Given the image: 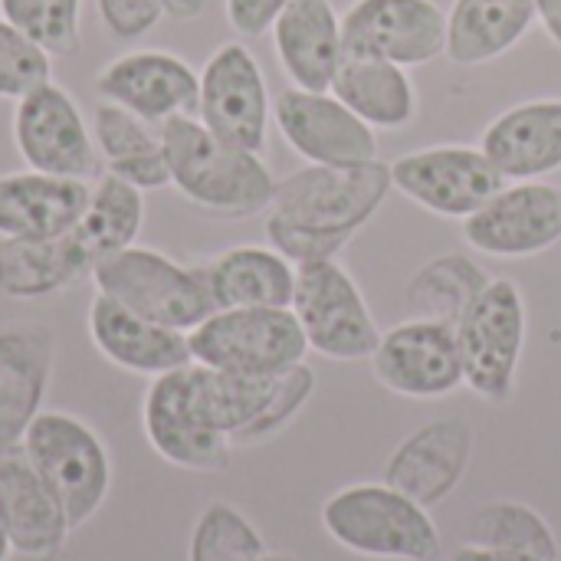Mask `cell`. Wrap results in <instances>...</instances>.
<instances>
[{
    "label": "cell",
    "mask_w": 561,
    "mask_h": 561,
    "mask_svg": "<svg viewBox=\"0 0 561 561\" xmlns=\"http://www.w3.org/2000/svg\"><path fill=\"white\" fill-rule=\"evenodd\" d=\"M394 191L391 164H306L276 181L266 237L286 260H335Z\"/></svg>",
    "instance_id": "1"
},
{
    "label": "cell",
    "mask_w": 561,
    "mask_h": 561,
    "mask_svg": "<svg viewBox=\"0 0 561 561\" xmlns=\"http://www.w3.org/2000/svg\"><path fill=\"white\" fill-rule=\"evenodd\" d=\"M161 145L171 184L201 210L243 220L273 207L276 181L263 158L220 141L197 115L164 122Z\"/></svg>",
    "instance_id": "2"
},
{
    "label": "cell",
    "mask_w": 561,
    "mask_h": 561,
    "mask_svg": "<svg viewBox=\"0 0 561 561\" xmlns=\"http://www.w3.org/2000/svg\"><path fill=\"white\" fill-rule=\"evenodd\" d=\"M325 536L352 556L375 561L440 559V529L427 506L381 483H352L322 506Z\"/></svg>",
    "instance_id": "3"
},
{
    "label": "cell",
    "mask_w": 561,
    "mask_h": 561,
    "mask_svg": "<svg viewBox=\"0 0 561 561\" xmlns=\"http://www.w3.org/2000/svg\"><path fill=\"white\" fill-rule=\"evenodd\" d=\"M20 447L62 506L72 533L99 516L112 490V457L105 440L82 417L39 411Z\"/></svg>",
    "instance_id": "4"
},
{
    "label": "cell",
    "mask_w": 561,
    "mask_h": 561,
    "mask_svg": "<svg viewBox=\"0 0 561 561\" xmlns=\"http://www.w3.org/2000/svg\"><path fill=\"white\" fill-rule=\"evenodd\" d=\"M89 276L95 293L178 332L197 329L217 309L201 266H184L151 247L131 243L99 260Z\"/></svg>",
    "instance_id": "5"
},
{
    "label": "cell",
    "mask_w": 561,
    "mask_h": 561,
    "mask_svg": "<svg viewBox=\"0 0 561 561\" xmlns=\"http://www.w3.org/2000/svg\"><path fill=\"white\" fill-rule=\"evenodd\" d=\"M187 345L204 368L260 378H279L309 355L293 309H214L187 332Z\"/></svg>",
    "instance_id": "6"
},
{
    "label": "cell",
    "mask_w": 561,
    "mask_h": 561,
    "mask_svg": "<svg viewBox=\"0 0 561 561\" xmlns=\"http://www.w3.org/2000/svg\"><path fill=\"white\" fill-rule=\"evenodd\" d=\"M526 296L513 279H490L467 316L454 325L463 385L477 398L490 404L513 401L526 348Z\"/></svg>",
    "instance_id": "7"
},
{
    "label": "cell",
    "mask_w": 561,
    "mask_h": 561,
    "mask_svg": "<svg viewBox=\"0 0 561 561\" xmlns=\"http://www.w3.org/2000/svg\"><path fill=\"white\" fill-rule=\"evenodd\" d=\"M289 309L302 325L309 352L329 362H365L381 342L358 283L339 260L299 263Z\"/></svg>",
    "instance_id": "8"
},
{
    "label": "cell",
    "mask_w": 561,
    "mask_h": 561,
    "mask_svg": "<svg viewBox=\"0 0 561 561\" xmlns=\"http://www.w3.org/2000/svg\"><path fill=\"white\" fill-rule=\"evenodd\" d=\"M10 135L23 164L33 171L89 181L99 168L92 125L76 99L53 79L13 102Z\"/></svg>",
    "instance_id": "9"
},
{
    "label": "cell",
    "mask_w": 561,
    "mask_h": 561,
    "mask_svg": "<svg viewBox=\"0 0 561 561\" xmlns=\"http://www.w3.org/2000/svg\"><path fill=\"white\" fill-rule=\"evenodd\" d=\"M391 184L437 217L467 220L506 187V178L480 145H431L394 158Z\"/></svg>",
    "instance_id": "10"
},
{
    "label": "cell",
    "mask_w": 561,
    "mask_h": 561,
    "mask_svg": "<svg viewBox=\"0 0 561 561\" xmlns=\"http://www.w3.org/2000/svg\"><path fill=\"white\" fill-rule=\"evenodd\" d=\"M191 365L151 378L141 401V427L164 463L191 473H220L230 467L233 444L210 427L194 391Z\"/></svg>",
    "instance_id": "11"
},
{
    "label": "cell",
    "mask_w": 561,
    "mask_h": 561,
    "mask_svg": "<svg viewBox=\"0 0 561 561\" xmlns=\"http://www.w3.org/2000/svg\"><path fill=\"white\" fill-rule=\"evenodd\" d=\"M197 118L220 141L263 151L273 118L266 76L243 43H220L201 69Z\"/></svg>",
    "instance_id": "12"
},
{
    "label": "cell",
    "mask_w": 561,
    "mask_h": 561,
    "mask_svg": "<svg viewBox=\"0 0 561 561\" xmlns=\"http://www.w3.org/2000/svg\"><path fill=\"white\" fill-rule=\"evenodd\" d=\"M368 362L375 381L408 401H440L463 388L457 329L447 322L408 319L381 332Z\"/></svg>",
    "instance_id": "13"
},
{
    "label": "cell",
    "mask_w": 561,
    "mask_h": 561,
    "mask_svg": "<svg viewBox=\"0 0 561 561\" xmlns=\"http://www.w3.org/2000/svg\"><path fill=\"white\" fill-rule=\"evenodd\" d=\"M342 39L348 56L427 66L447 49V10L437 0H355L342 13Z\"/></svg>",
    "instance_id": "14"
},
{
    "label": "cell",
    "mask_w": 561,
    "mask_h": 561,
    "mask_svg": "<svg viewBox=\"0 0 561 561\" xmlns=\"http://www.w3.org/2000/svg\"><path fill=\"white\" fill-rule=\"evenodd\" d=\"M463 240L496 260H526L561 240V187L549 181H506L477 214L460 220Z\"/></svg>",
    "instance_id": "15"
},
{
    "label": "cell",
    "mask_w": 561,
    "mask_h": 561,
    "mask_svg": "<svg viewBox=\"0 0 561 561\" xmlns=\"http://www.w3.org/2000/svg\"><path fill=\"white\" fill-rule=\"evenodd\" d=\"M283 141L309 164H365L378 158V131L332 92L283 89L273 99Z\"/></svg>",
    "instance_id": "16"
},
{
    "label": "cell",
    "mask_w": 561,
    "mask_h": 561,
    "mask_svg": "<svg viewBox=\"0 0 561 561\" xmlns=\"http://www.w3.org/2000/svg\"><path fill=\"white\" fill-rule=\"evenodd\" d=\"M95 89L105 102L164 125L178 115H197L201 72L168 49H128L99 69Z\"/></svg>",
    "instance_id": "17"
},
{
    "label": "cell",
    "mask_w": 561,
    "mask_h": 561,
    "mask_svg": "<svg viewBox=\"0 0 561 561\" xmlns=\"http://www.w3.org/2000/svg\"><path fill=\"white\" fill-rule=\"evenodd\" d=\"M477 450V431L467 417H437L408 434L385 463V483L434 510L463 483Z\"/></svg>",
    "instance_id": "18"
},
{
    "label": "cell",
    "mask_w": 561,
    "mask_h": 561,
    "mask_svg": "<svg viewBox=\"0 0 561 561\" xmlns=\"http://www.w3.org/2000/svg\"><path fill=\"white\" fill-rule=\"evenodd\" d=\"M85 329H89L95 352L108 365H115L128 375L158 378V375L178 371L194 362L187 332L158 325L102 293H95L89 302Z\"/></svg>",
    "instance_id": "19"
},
{
    "label": "cell",
    "mask_w": 561,
    "mask_h": 561,
    "mask_svg": "<svg viewBox=\"0 0 561 561\" xmlns=\"http://www.w3.org/2000/svg\"><path fill=\"white\" fill-rule=\"evenodd\" d=\"M0 506L13 552L30 561L56 559L69 539V519L20 444L0 447Z\"/></svg>",
    "instance_id": "20"
},
{
    "label": "cell",
    "mask_w": 561,
    "mask_h": 561,
    "mask_svg": "<svg viewBox=\"0 0 561 561\" xmlns=\"http://www.w3.org/2000/svg\"><path fill=\"white\" fill-rule=\"evenodd\" d=\"M92 184L79 178H56L46 171L0 174V237L49 240L69 233L85 207Z\"/></svg>",
    "instance_id": "21"
},
{
    "label": "cell",
    "mask_w": 561,
    "mask_h": 561,
    "mask_svg": "<svg viewBox=\"0 0 561 561\" xmlns=\"http://www.w3.org/2000/svg\"><path fill=\"white\" fill-rule=\"evenodd\" d=\"M273 49L296 89L329 92L345 59L342 13L332 0H293L273 23Z\"/></svg>",
    "instance_id": "22"
},
{
    "label": "cell",
    "mask_w": 561,
    "mask_h": 561,
    "mask_svg": "<svg viewBox=\"0 0 561 561\" xmlns=\"http://www.w3.org/2000/svg\"><path fill=\"white\" fill-rule=\"evenodd\" d=\"M506 181H542L561 168V99H529L500 112L480 138Z\"/></svg>",
    "instance_id": "23"
},
{
    "label": "cell",
    "mask_w": 561,
    "mask_h": 561,
    "mask_svg": "<svg viewBox=\"0 0 561 561\" xmlns=\"http://www.w3.org/2000/svg\"><path fill=\"white\" fill-rule=\"evenodd\" d=\"M53 355L56 342L43 325H10L0 332V447L20 444L43 411Z\"/></svg>",
    "instance_id": "24"
},
{
    "label": "cell",
    "mask_w": 561,
    "mask_h": 561,
    "mask_svg": "<svg viewBox=\"0 0 561 561\" xmlns=\"http://www.w3.org/2000/svg\"><path fill=\"white\" fill-rule=\"evenodd\" d=\"M217 309H289L296 263L273 247L240 243L201 266Z\"/></svg>",
    "instance_id": "25"
},
{
    "label": "cell",
    "mask_w": 561,
    "mask_h": 561,
    "mask_svg": "<svg viewBox=\"0 0 561 561\" xmlns=\"http://www.w3.org/2000/svg\"><path fill=\"white\" fill-rule=\"evenodd\" d=\"M536 23V0H454L444 56L463 69L493 62L516 49Z\"/></svg>",
    "instance_id": "26"
},
{
    "label": "cell",
    "mask_w": 561,
    "mask_h": 561,
    "mask_svg": "<svg viewBox=\"0 0 561 561\" xmlns=\"http://www.w3.org/2000/svg\"><path fill=\"white\" fill-rule=\"evenodd\" d=\"M329 92L375 131H398L417 118L414 79L404 66L388 59L345 53Z\"/></svg>",
    "instance_id": "27"
},
{
    "label": "cell",
    "mask_w": 561,
    "mask_h": 561,
    "mask_svg": "<svg viewBox=\"0 0 561 561\" xmlns=\"http://www.w3.org/2000/svg\"><path fill=\"white\" fill-rule=\"evenodd\" d=\"M85 273H92V260L72 230L49 240L0 237V293L7 299L56 296L76 286Z\"/></svg>",
    "instance_id": "28"
},
{
    "label": "cell",
    "mask_w": 561,
    "mask_h": 561,
    "mask_svg": "<svg viewBox=\"0 0 561 561\" xmlns=\"http://www.w3.org/2000/svg\"><path fill=\"white\" fill-rule=\"evenodd\" d=\"M92 138L108 174L141 191H158L171 184L161 125H151L135 112L102 99L92 112Z\"/></svg>",
    "instance_id": "29"
},
{
    "label": "cell",
    "mask_w": 561,
    "mask_h": 561,
    "mask_svg": "<svg viewBox=\"0 0 561 561\" xmlns=\"http://www.w3.org/2000/svg\"><path fill=\"white\" fill-rule=\"evenodd\" d=\"M493 276L467 253H440L424 263L404 286L408 319H431L457 325Z\"/></svg>",
    "instance_id": "30"
},
{
    "label": "cell",
    "mask_w": 561,
    "mask_h": 561,
    "mask_svg": "<svg viewBox=\"0 0 561 561\" xmlns=\"http://www.w3.org/2000/svg\"><path fill=\"white\" fill-rule=\"evenodd\" d=\"M141 227H145V191L105 171L95 178L89 207L82 220L72 227V233L95 266L99 260L138 243Z\"/></svg>",
    "instance_id": "31"
},
{
    "label": "cell",
    "mask_w": 561,
    "mask_h": 561,
    "mask_svg": "<svg viewBox=\"0 0 561 561\" xmlns=\"http://www.w3.org/2000/svg\"><path fill=\"white\" fill-rule=\"evenodd\" d=\"M463 542L523 552L546 561H561V546L556 529L542 513L519 500H493L467 519Z\"/></svg>",
    "instance_id": "32"
},
{
    "label": "cell",
    "mask_w": 561,
    "mask_h": 561,
    "mask_svg": "<svg viewBox=\"0 0 561 561\" xmlns=\"http://www.w3.org/2000/svg\"><path fill=\"white\" fill-rule=\"evenodd\" d=\"M266 549L260 529L230 503H207L187 542V561H253Z\"/></svg>",
    "instance_id": "33"
},
{
    "label": "cell",
    "mask_w": 561,
    "mask_h": 561,
    "mask_svg": "<svg viewBox=\"0 0 561 561\" xmlns=\"http://www.w3.org/2000/svg\"><path fill=\"white\" fill-rule=\"evenodd\" d=\"M0 16L26 33L53 59L76 56L82 46V0H0Z\"/></svg>",
    "instance_id": "34"
},
{
    "label": "cell",
    "mask_w": 561,
    "mask_h": 561,
    "mask_svg": "<svg viewBox=\"0 0 561 561\" xmlns=\"http://www.w3.org/2000/svg\"><path fill=\"white\" fill-rule=\"evenodd\" d=\"M49 69L53 56L0 16V99H23L26 92L53 79Z\"/></svg>",
    "instance_id": "35"
},
{
    "label": "cell",
    "mask_w": 561,
    "mask_h": 561,
    "mask_svg": "<svg viewBox=\"0 0 561 561\" xmlns=\"http://www.w3.org/2000/svg\"><path fill=\"white\" fill-rule=\"evenodd\" d=\"M312 394H316V371L306 362L289 368L286 375L276 378V391H273L266 411L233 440V447H253V444H263V440L283 434L293 424V417L309 404Z\"/></svg>",
    "instance_id": "36"
},
{
    "label": "cell",
    "mask_w": 561,
    "mask_h": 561,
    "mask_svg": "<svg viewBox=\"0 0 561 561\" xmlns=\"http://www.w3.org/2000/svg\"><path fill=\"white\" fill-rule=\"evenodd\" d=\"M95 3H99V20L118 39H138L151 33L164 16L161 0H95Z\"/></svg>",
    "instance_id": "37"
},
{
    "label": "cell",
    "mask_w": 561,
    "mask_h": 561,
    "mask_svg": "<svg viewBox=\"0 0 561 561\" xmlns=\"http://www.w3.org/2000/svg\"><path fill=\"white\" fill-rule=\"evenodd\" d=\"M289 3L293 0H224V13L240 36L256 39L273 30V23Z\"/></svg>",
    "instance_id": "38"
},
{
    "label": "cell",
    "mask_w": 561,
    "mask_h": 561,
    "mask_svg": "<svg viewBox=\"0 0 561 561\" xmlns=\"http://www.w3.org/2000/svg\"><path fill=\"white\" fill-rule=\"evenodd\" d=\"M447 561H546L536 559V556H523V552H506V549H486V546H473V542H463L450 552Z\"/></svg>",
    "instance_id": "39"
},
{
    "label": "cell",
    "mask_w": 561,
    "mask_h": 561,
    "mask_svg": "<svg viewBox=\"0 0 561 561\" xmlns=\"http://www.w3.org/2000/svg\"><path fill=\"white\" fill-rule=\"evenodd\" d=\"M536 20L546 30V36L561 46V0H536Z\"/></svg>",
    "instance_id": "40"
},
{
    "label": "cell",
    "mask_w": 561,
    "mask_h": 561,
    "mask_svg": "<svg viewBox=\"0 0 561 561\" xmlns=\"http://www.w3.org/2000/svg\"><path fill=\"white\" fill-rule=\"evenodd\" d=\"M207 7H210V0H161L164 16H171V20H197Z\"/></svg>",
    "instance_id": "41"
},
{
    "label": "cell",
    "mask_w": 561,
    "mask_h": 561,
    "mask_svg": "<svg viewBox=\"0 0 561 561\" xmlns=\"http://www.w3.org/2000/svg\"><path fill=\"white\" fill-rule=\"evenodd\" d=\"M10 556H13V542H10L7 516H3V506H0V561H10Z\"/></svg>",
    "instance_id": "42"
},
{
    "label": "cell",
    "mask_w": 561,
    "mask_h": 561,
    "mask_svg": "<svg viewBox=\"0 0 561 561\" xmlns=\"http://www.w3.org/2000/svg\"><path fill=\"white\" fill-rule=\"evenodd\" d=\"M253 561H299L293 552H263L260 559H253Z\"/></svg>",
    "instance_id": "43"
}]
</instances>
